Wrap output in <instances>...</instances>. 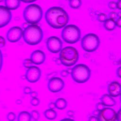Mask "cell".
Returning a JSON list of instances; mask_svg holds the SVG:
<instances>
[{
    "mask_svg": "<svg viewBox=\"0 0 121 121\" xmlns=\"http://www.w3.org/2000/svg\"><path fill=\"white\" fill-rule=\"evenodd\" d=\"M103 26L104 29L108 31H113L115 29L116 26L115 23V20L109 18H108L104 22Z\"/></svg>",
    "mask_w": 121,
    "mask_h": 121,
    "instance_id": "18",
    "label": "cell"
},
{
    "mask_svg": "<svg viewBox=\"0 0 121 121\" xmlns=\"http://www.w3.org/2000/svg\"><path fill=\"white\" fill-rule=\"evenodd\" d=\"M43 115L45 118L49 120H54L57 117V113L53 109H47L43 112Z\"/></svg>",
    "mask_w": 121,
    "mask_h": 121,
    "instance_id": "21",
    "label": "cell"
},
{
    "mask_svg": "<svg viewBox=\"0 0 121 121\" xmlns=\"http://www.w3.org/2000/svg\"><path fill=\"white\" fill-rule=\"evenodd\" d=\"M116 9H118L119 10H121V0H118L117 1H116Z\"/></svg>",
    "mask_w": 121,
    "mask_h": 121,
    "instance_id": "41",
    "label": "cell"
},
{
    "mask_svg": "<svg viewBox=\"0 0 121 121\" xmlns=\"http://www.w3.org/2000/svg\"><path fill=\"white\" fill-rule=\"evenodd\" d=\"M33 63H32L31 60H30V58H26L24 60L23 62V65L24 67L26 68H28L30 67L31 66H33Z\"/></svg>",
    "mask_w": 121,
    "mask_h": 121,
    "instance_id": "25",
    "label": "cell"
},
{
    "mask_svg": "<svg viewBox=\"0 0 121 121\" xmlns=\"http://www.w3.org/2000/svg\"><path fill=\"white\" fill-rule=\"evenodd\" d=\"M118 17V13L115 11L110 12L108 14V18L113 19L114 20H116Z\"/></svg>",
    "mask_w": 121,
    "mask_h": 121,
    "instance_id": "28",
    "label": "cell"
},
{
    "mask_svg": "<svg viewBox=\"0 0 121 121\" xmlns=\"http://www.w3.org/2000/svg\"><path fill=\"white\" fill-rule=\"evenodd\" d=\"M32 91V88L30 86H26L24 88V89H23L24 93L25 94H26V95L30 94V93Z\"/></svg>",
    "mask_w": 121,
    "mask_h": 121,
    "instance_id": "31",
    "label": "cell"
},
{
    "mask_svg": "<svg viewBox=\"0 0 121 121\" xmlns=\"http://www.w3.org/2000/svg\"><path fill=\"white\" fill-rule=\"evenodd\" d=\"M43 10L38 4L31 3L26 6L23 13V18L29 25H36L42 19Z\"/></svg>",
    "mask_w": 121,
    "mask_h": 121,
    "instance_id": "3",
    "label": "cell"
},
{
    "mask_svg": "<svg viewBox=\"0 0 121 121\" xmlns=\"http://www.w3.org/2000/svg\"><path fill=\"white\" fill-rule=\"evenodd\" d=\"M67 115L70 117H72L74 115V112L72 110H68L67 112Z\"/></svg>",
    "mask_w": 121,
    "mask_h": 121,
    "instance_id": "40",
    "label": "cell"
},
{
    "mask_svg": "<svg viewBox=\"0 0 121 121\" xmlns=\"http://www.w3.org/2000/svg\"><path fill=\"white\" fill-rule=\"evenodd\" d=\"M3 0H0V2H2Z\"/></svg>",
    "mask_w": 121,
    "mask_h": 121,
    "instance_id": "45",
    "label": "cell"
},
{
    "mask_svg": "<svg viewBox=\"0 0 121 121\" xmlns=\"http://www.w3.org/2000/svg\"><path fill=\"white\" fill-rule=\"evenodd\" d=\"M108 6L109 8L112 9H116V2L114 1H110L108 3Z\"/></svg>",
    "mask_w": 121,
    "mask_h": 121,
    "instance_id": "30",
    "label": "cell"
},
{
    "mask_svg": "<svg viewBox=\"0 0 121 121\" xmlns=\"http://www.w3.org/2000/svg\"><path fill=\"white\" fill-rule=\"evenodd\" d=\"M6 117L9 121H14L16 118V115L14 112H10L7 113Z\"/></svg>",
    "mask_w": 121,
    "mask_h": 121,
    "instance_id": "26",
    "label": "cell"
},
{
    "mask_svg": "<svg viewBox=\"0 0 121 121\" xmlns=\"http://www.w3.org/2000/svg\"><path fill=\"white\" fill-rule=\"evenodd\" d=\"M60 75L62 77L66 78L69 75V71L66 69H63L60 72Z\"/></svg>",
    "mask_w": 121,
    "mask_h": 121,
    "instance_id": "33",
    "label": "cell"
},
{
    "mask_svg": "<svg viewBox=\"0 0 121 121\" xmlns=\"http://www.w3.org/2000/svg\"><path fill=\"white\" fill-rule=\"evenodd\" d=\"M30 95L32 98H35L37 97L38 94V92L36 91H32L30 93Z\"/></svg>",
    "mask_w": 121,
    "mask_h": 121,
    "instance_id": "35",
    "label": "cell"
},
{
    "mask_svg": "<svg viewBox=\"0 0 121 121\" xmlns=\"http://www.w3.org/2000/svg\"><path fill=\"white\" fill-rule=\"evenodd\" d=\"M41 76L42 71L41 69L34 65L27 69L25 75L26 80L31 83H34L39 81Z\"/></svg>",
    "mask_w": 121,
    "mask_h": 121,
    "instance_id": "10",
    "label": "cell"
},
{
    "mask_svg": "<svg viewBox=\"0 0 121 121\" xmlns=\"http://www.w3.org/2000/svg\"><path fill=\"white\" fill-rule=\"evenodd\" d=\"M101 103L105 107H110L116 104V101L113 97L109 95L108 94H104L100 98Z\"/></svg>",
    "mask_w": 121,
    "mask_h": 121,
    "instance_id": "16",
    "label": "cell"
},
{
    "mask_svg": "<svg viewBox=\"0 0 121 121\" xmlns=\"http://www.w3.org/2000/svg\"><path fill=\"white\" fill-rule=\"evenodd\" d=\"M69 5L71 9H78L81 7L82 1L80 0H70L69 1Z\"/></svg>",
    "mask_w": 121,
    "mask_h": 121,
    "instance_id": "22",
    "label": "cell"
},
{
    "mask_svg": "<svg viewBox=\"0 0 121 121\" xmlns=\"http://www.w3.org/2000/svg\"><path fill=\"white\" fill-rule=\"evenodd\" d=\"M3 65V55L0 49V72L2 69Z\"/></svg>",
    "mask_w": 121,
    "mask_h": 121,
    "instance_id": "34",
    "label": "cell"
},
{
    "mask_svg": "<svg viewBox=\"0 0 121 121\" xmlns=\"http://www.w3.org/2000/svg\"><path fill=\"white\" fill-rule=\"evenodd\" d=\"M54 104L55 108L60 110L65 109L67 106V102L66 100L62 97H59L57 98L55 100Z\"/></svg>",
    "mask_w": 121,
    "mask_h": 121,
    "instance_id": "19",
    "label": "cell"
},
{
    "mask_svg": "<svg viewBox=\"0 0 121 121\" xmlns=\"http://www.w3.org/2000/svg\"><path fill=\"white\" fill-rule=\"evenodd\" d=\"M63 41L69 44H74L79 41L81 33L79 27L74 24H69L65 26L61 33Z\"/></svg>",
    "mask_w": 121,
    "mask_h": 121,
    "instance_id": "6",
    "label": "cell"
},
{
    "mask_svg": "<svg viewBox=\"0 0 121 121\" xmlns=\"http://www.w3.org/2000/svg\"><path fill=\"white\" fill-rule=\"evenodd\" d=\"M100 40L95 34L90 33L85 35L81 40L82 49L88 52L95 51L99 47Z\"/></svg>",
    "mask_w": 121,
    "mask_h": 121,
    "instance_id": "7",
    "label": "cell"
},
{
    "mask_svg": "<svg viewBox=\"0 0 121 121\" xmlns=\"http://www.w3.org/2000/svg\"><path fill=\"white\" fill-rule=\"evenodd\" d=\"M30 59L34 64L39 65L45 61L46 55L43 51L41 50H35L31 53Z\"/></svg>",
    "mask_w": 121,
    "mask_h": 121,
    "instance_id": "14",
    "label": "cell"
},
{
    "mask_svg": "<svg viewBox=\"0 0 121 121\" xmlns=\"http://www.w3.org/2000/svg\"><path fill=\"white\" fill-rule=\"evenodd\" d=\"M46 46L48 51L53 53H57L60 52L62 49L63 43L59 37L51 36L46 40Z\"/></svg>",
    "mask_w": 121,
    "mask_h": 121,
    "instance_id": "8",
    "label": "cell"
},
{
    "mask_svg": "<svg viewBox=\"0 0 121 121\" xmlns=\"http://www.w3.org/2000/svg\"><path fill=\"white\" fill-rule=\"evenodd\" d=\"M121 84L116 81L110 83L107 86L108 94L112 97H116L121 94Z\"/></svg>",
    "mask_w": 121,
    "mask_h": 121,
    "instance_id": "15",
    "label": "cell"
},
{
    "mask_svg": "<svg viewBox=\"0 0 121 121\" xmlns=\"http://www.w3.org/2000/svg\"><path fill=\"white\" fill-rule=\"evenodd\" d=\"M91 71L85 64H75L70 71V76L74 81L82 84L87 82L91 77Z\"/></svg>",
    "mask_w": 121,
    "mask_h": 121,
    "instance_id": "5",
    "label": "cell"
},
{
    "mask_svg": "<svg viewBox=\"0 0 121 121\" xmlns=\"http://www.w3.org/2000/svg\"><path fill=\"white\" fill-rule=\"evenodd\" d=\"M40 101L38 97L32 98L30 100V104L33 106H37L40 104Z\"/></svg>",
    "mask_w": 121,
    "mask_h": 121,
    "instance_id": "27",
    "label": "cell"
},
{
    "mask_svg": "<svg viewBox=\"0 0 121 121\" xmlns=\"http://www.w3.org/2000/svg\"><path fill=\"white\" fill-rule=\"evenodd\" d=\"M121 109H120L117 112V116H116L117 121H121Z\"/></svg>",
    "mask_w": 121,
    "mask_h": 121,
    "instance_id": "38",
    "label": "cell"
},
{
    "mask_svg": "<svg viewBox=\"0 0 121 121\" xmlns=\"http://www.w3.org/2000/svg\"><path fill=\"white\" fill-rule=\"evenodd\" d=\"M4 3L5 6L10 10L17 9L21 4V1L17 0H5Z\"/></svg>",
    "mask_w": 121,
    "mask_h": 121,
    "instance_id": "17",
    "label": "cell"
},
{
    "mask_svg": "<svg viewBox=\"0 0 121 121\" xmlns=\"http://www.w3.org/2000/svg\"><path fill=\"white\" fill-rule=\"evenodd\" d=\"M59 60L65 66L75 65L79 59V53L77 49L73 46H66L62 48L59 53Z\"/></svg>",
    "mask_w": 121,
    "mask_h": 121,
    "instance_id": "4",
    "label": "cell"
},
{
    "mask_svg": "<svg viewBox=\"0 0 121 121\" xmlns=\"http://www.w3.org/2000/svg\"><path fill=\"white\" fill-rule=\"evenodd\" d=\"M6 44V40L4 37L0 35V48L3 47Z\"/></svg>",
    "mask_w": 121,
    "mask_h": 121,
    "instance_id": "32",
    "label": "cell"
},
{
    "mask_svg": "<svg viewBox=\"0 0 121 121\" xmlns=\"http://www.w3.org/2000/svg\"><path fill=\"white\" fill-rule=\"evenodd\" d=\"M48 106L49 109H50L54 110L55 108V104H54V102H51L49 103V104H48Z\"/></svg>",
    "mask_w": 121,
    "mask_h": 121,
    "instance_id": "37",
    "label": "cell"
},
{
    "mask_svg": "<svg viewBox=\"0 0 121 121\" xmlns=\"http://www.w3.org/2000/svg\"><path fill=\"white\" fill-rule=\"evenodd\" d=\"M107 18V15L104 13H100L97 16V19L100 22H104Z\"/></svg>",
    "mask_w": 121,
    "mask_h": 121,
    "instance_id": "24",
    "label": "cell"
},
{
    "mask_svg": "<svg viewBox=\"0 0 121 121\" xmlns=\"http://www.w3.org/2000/svg\"><path fill=\"white\" fill-rule=\"evenodd\" d=\"M47 24L54 29L63 28L69 22V17L67 11L59 6L50 7L44 15Z\"/></svg>",
    "mask_w": 121,
    "mask_h": 121,
    "instance_id": "1",
    "label": "cell"
},
{
    "mask_svg": "<svg viewBox=\"0 0 121 121\" xmlns=\"http://www.w3.org/2000/svg\"><path fill=\"white\" fill-rule=\"evenodd\" d=\"M23 29L18 26H14L10 28L6 34L7 40L10 43H17L22 37Z\"/></svg>",
    "mask_w": 121,
    "mask_h": 121,
    "instance_id": "12",
    "label": "cell"
},
{
    "mask_svg": "<svg viewBox=\"0 0 121 121\" xmlns=\"http://www.w3.org/2000/svg\"><path fill=\"white\" fill-rule=\"evenodd\" d=\"M106 107L102 103L99 102L96 104V109L98 111H100Z\"/></svg>",
    "mask_w": 121,
    "mask_h": 121,
    "instance_id": "29",
    "label": "cell"
},
{
    "mask_svg": "<svg viewBox=\"0 0 121 121\" xmlns=\"http://www.w3.org/2000/svg\"><path fill=\"white\" fill-rule=\"evenodd\" d=\"M22 1L24 3H33V2H34L35 1H36L35 0H22V1Z\"/></svg>",
    "mask_w": 121,
    "mask_h": 121,
    "instance_id": "43",
    "label": "cell"
},
{
    "mask_svg": "<svg viewBox=\"0 0 121 121\" xmlns=\"http://www.w3.org/2000/svg\"><path fill=\"white\" fill-rule=\"evenodd\" d=\"M115 23L116 26L118 27H121V17H119L116 20H115Z\"/></svg>",
    "mask_w": 121,
    "mask_h": 121,
    "instance_id": "36",
    "label": "cell"
},
{
    "mask_svg": "<svg viewBox=\"0 0 121 121\" xmlns=\"http://www.w3.org/2000/svg\"><path fill=\"white\" fill-rule=\"evenodd\" d=\"M31 120L30 113L26 111L20 112L17 118V121H31Z\"/></svg>",
    "mask_w": 121,
    "mask_h": 121,
    "instance_id": "20",
    "label": "cell"
},
{
    "mask_svg": "<svg viewBox=\"0 0 121 121\" xmlns=\"http://www.w3.org/2000/svg\"><path fill=\"white\" fill-rule=\"evenodd\" d=\"M121 67H119L116 71V74L117 77H118L119 78H121Z\"/></svg>",
    "mask_w": 121,
    "mask_h": 121,
    "instance_id": "39",
    "label": "cell"
},
{
    "mask_svg": "<svg viewBox=\"0 0 121 121\" xmlns=\"http://www.w3.org/2000/svg\"><path fill=\"white\" fill-rule=\"evenodd\" d=\"M88 121H97V117L95 116L94 115L91 116L89 118Z\"/></svg>",
    "mask_w": 121,
    "mask_h": 121,
    "instance_id": "42",
    "label": "cell"
},
{
    "mask_svg": "<svg viewBox=\"0 0 121 121\" xmlns=\"http://www.w3.org/2000/svg\"><path fill=\"white\" fill-rule=\"evenodd\" d=\"M22 37L25 42L30 45H35L43 39V32L37 25H28L23 30Z\"/></svg>",
    "mask_w": 121,
    "mask_h": 121,
    "instance_id": "2",
    "label": "cell"
},
{
    "mask_svg": "<svg viewBox=\"0 0 121 121\" xmlns=\"http://www.w3.org/2000/svg\"><path fill=\"white\" fill-rule=\"evenodd\" d=\"M65 86V82L60 77H54L49 79L47 88L49 91L53 93L60 92Z\"/></svg>",
    "mask_w": 121,
    "mask_h": 121,
    "instance_id": "9",
    "label": "cell"
},
{
    "mask_svg": "<svg viewBox=\"0 0 121 121\" xmlns=\"http://www.w3.org/2000/svg\"><path fill=\"white\" fill-rule=\"evenodd\" d=\"M59 121H75L73 119H70V118H64L61 120H60Z\"/></svg>",
    "mask_w": 121,
    "mask_h": 121,
    "instance_id": "44",
    "label": "cell"
},
{
    "mask_svg": "<svg viewBox=\"0 0 121 121\" xmlns=\"http://www.w3.org/2000/svg\"><path fill=\"white\" fill-rule=\"evenodd\" d=\"M12 13L5 6L0 5V28L8 25L11 20Z\"/></svg>",
    "mask_w": 121,
    "mask_h": 121,
    "instance_id": "13",
    "label": "cell"
},
{
    "mask_svg": "<svg viewBox=\"0 0 121 121\" xmlns=\"http://www.w3.org/2000/svg\"><path fill=\"white\" fill-rule=\"evenodd\" d=\"M31 118L34 120V121H38L40 118V113L39 112L36 110H32L30 113Z\"/></svg>",
    "mask_w": 121,
    "mask_h": 121,
    "instance_id": "23",
    "label": "cell"
},
{
    "mask_svg": "<svg viewBox=\"0 0 121 121\" xmlns=\"http://www.w3.org/2000/svg\"><path fill=\"white\" fill-rule=\"evenodd\" d=\"M117 112L112 108L105 107L99 112L97 115V121H116Z\"/></svg>",
    "mask_w": 121,
    "mask_h": 121,
    "instance_id": "11",
    "label": "cell"
}]
</instances>
